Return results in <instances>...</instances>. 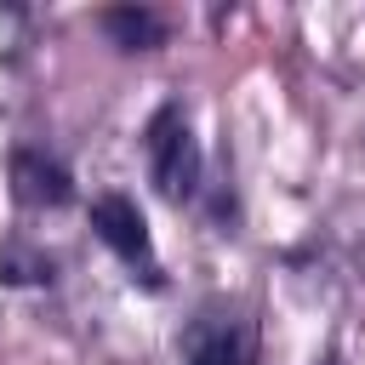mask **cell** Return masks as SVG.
Returning <instances> with one entry per match:
<instances>
[{
  "label": "cell",
  "mask_w": 365,
  "mask_h": 365,
  "mask_svg": "<svg viewBox=\"0 0 365 365\" xmlns=\"http://www.w3.org/2000/svg\"><path fill=\"white\" fill-rule=\"evenodd\" d=\"M103 29L120 51H154L165 46V23L154 11H103Z\"/></svg>",
  "instance_id": "5b68a950"
},
{
  "label": "cell",
  "mask_w": 365,
  "mask_h": 365,
  "mask_svg": "<svg viewBox=\"0 0 365 365\" xmlns=\"http://www.w3.org/2000/svg\"><path fill=\"white\" fill-rule=\"evenodd\" d=\"M91 228H97V240H103L125 268H137L148 285H160V257H154L148 222H143V211H137L125 194H103V200L91 205Z\"/></svg>",
  "instance_id": "7a4b0ae2"
},
{
  "label": "cell",
  "mask_w": 365,
  "mask_h": 365,
  "mask_svg": "<svg viewBox=\"0 0 365 365\" xmlns=\"http://www.w3.org/2000/svg\"><path fill=\"white\" fill-rule=\"evenodd\" d=\"M148 171L165 200H188L200 188V143L177 108H160L148 125Z\"/></svg>",
  "instance_id": "6da1fadb"
},
{
  "label": "cell",
  "mask_w": 365,
  "mask_h": 365,
  "mask_svg": "<svg viewBox=\"0 0 365 365\" xmlns=\"http://www.w3.org/2000/svg\"><path fill=\"white\" fill-rule=\"evenodd\" d=\"M182 359L188 365H251L257 359V331L234 308H205V314H194V325L182 336Z\"/></svg>",
  "instance_id": "3957f363"
},
{
  "label": "cell",
  "mask_w": 365,
  "mask_h": 365,
  "mask_svg": "<svg viewBox=\"0 0 365 365\" xmlns=\"http://www.w3.org/2000/svg\"><path fill=\"white\" fill-rule=\"evenodd\" d=\"M11 194L23 200V205H63L74 188H68V171L57 165V160H46V154H11Z\"/></svg>",
  "instance_id": "277c9868"
}]
</instances>
